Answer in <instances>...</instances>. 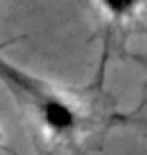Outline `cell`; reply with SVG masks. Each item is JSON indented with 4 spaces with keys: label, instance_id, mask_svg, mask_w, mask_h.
I'll use <instances>...</instances> for the list:
<instances>
[{
    "label": "cell",
    "instance_id": "obj_1",
    "mask_svg": "<svg viewBox=\"0 0 147 155\" xmlns=\"http://www.w3.org/2000/svg\"><path fill=\"white\" fill-rule=\"evenodd\" d=\"M0 79L12 89L14 95L24 99L38 123L52 137H71L81 125V113L67 97H62L52 85L38 77L18 69L0 58Z\"/></svg>",
    "mask_w": 147,
    "mask_h": 155
},
{
    "label": "cell",
    "instance_id": "obj_2",
    "mask_svg": "<svg viewBox=\"0 0 147 155\" xmlns=\"http://www.w3.org/2000/svg\"><path fill=\"white\" fill-rule=\"evenodd\" d=\"M99 6L107 12L111 18L117 20H125L137 14V10L145 4V0H97Z\"/></svg>",
    "mask_w": 147,
    "mask_h": 155
}]
</instances>
